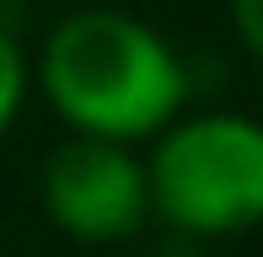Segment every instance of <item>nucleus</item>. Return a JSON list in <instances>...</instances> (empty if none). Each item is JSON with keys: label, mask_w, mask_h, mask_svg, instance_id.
Listing matches in <instances>:
<instances>
[{"label": "nucleus", "mask_w": 263, "mask_h": 257, "mask_svg": "<svg viewBox=\"0 0 263 257\" xmlns=\"http://www.w3.org/2000/svg\"><path fill=\"white\" fill-rule=\"evenodd\" d=\"M27 86H32V70H27V59H22L16 38L0 27V134L16 123L22 102H27Z\"/></svg>", "instance_id": "nucleus-4"}, {"label": "nucleus", "mask_w": 263, "mask_h": 257, "mask_svg": "<svg viewBox=\"0 0 263 257\" xmlns=\"http://www.w3.org/2000/svg\"><path fill=\"white\" fill-rule=\"evenodd\" d=\"M38 198H43V215L65 236L91 241V247L129 241L151 220L145 161L135 156V145L86 139V134H70L43 161Z\"/></svg>", "instance_id": "nucleus-3"}, {"label": "nucleus", "mask_w": 263, "mask_h": 257, "mask_svg": "<svg viewBox=\"0 0 263 257\" xmlns=\"http://www.w3.org/2000/svg\"><path fill=\"white\" fill-rule=\"evenodd\" d=\"M38 91L70 134L140 145L183 113L188 75L151 22L129 11H76L38 54Z\"/></svg>", "instance_id": "nucleus-1"}, {"label": "nucleus", "mask_w": 263, "mask_h": 257, "mask_svg": "<svg viewBox=\"0 0 263 257\" xmlns=\"http://www.w3.org/2000/svg\"><path fill=\"white\" fill-rule=\"evenodd\" d=\"M156 257H199V247H194L188 236H172V241H166V247H161Z\"/></svg>", "instance_id": "nucleus-6"}, {"label": "nucleus", "mask_w": 263, "mask_h": 257, "mask_svg": "<svg viewBox=\"0 0 263 257\" xmlns=\"http://www.w3.org/2000/svg\"><path fill=\"white\" fill-rule=\"evenodd\" d=\"M231 22H236V38L247 43V54L263 65V0H231Z\"/></svg>", "instance_id": "nucleus-5"}, {"label": "nucleus", "mask_w": 263, "mask_h": 257, "mask_svg": "<svg viewBox=\"0 0 263 257\" xmlns=\"http://www.w3.org/2000/svg\"><path fill=\"white\" fill-rule=\"evenodd\" d=\"M151 215L172 236L210 241L263 225V123L247 113L172 118L145 161Z\"/></svg>", "instance_id": "nucleus-2"}]
</instances>
